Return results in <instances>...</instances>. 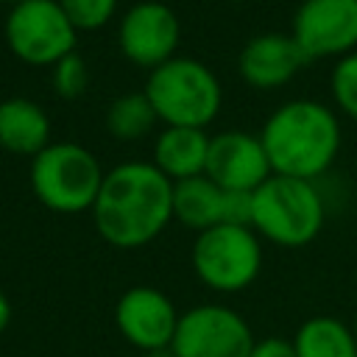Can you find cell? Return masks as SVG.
Instances as JSON below:
<instances>
[{"label":"cell","instance_id":"obj_1","mask_svg":"<svg viewBox=\"0 0 357 357\" xmlns=\"http://www.w3.org/2000/svg\"><path fill=\"white\" fill-rule=\"evenodd\" d=\"M92 220L109 245L142 248L173 220V181L153 162L114 165L106 170Z\"/></svg>","mask_w":357,"mask_h":357},{"label":"cell","instance_id":"obj_2","mask_svg":"<svg viewBox=\"0 0 357 357\" xmlns=\"http://www.w3.org/2000/svg\"><path fill=\"white\" fill-rule=\"evenodd\" d=\"M271 170L276 176L315 181L340 153L337 114L312 98H296L276 106L259 131Z\"/></svg>","mask_w":357,"mask_h":357},{"label":"cell","instance_id":"obj_3","mask_svg":"<svg viewBox=\"0 0 357 357\" xmlns=\"http://www.w3.org/2000/svg\"><path fill=\"white\" fill-rule=\"evenodd\" d=\"M145 98L151 100L159 123L170 128H204L218 117L223 86L212 67L201 59L173 56L148 73Z\"/></svg>","mask_w":357,"mask_h":357},{"label":"cell","instance_id":"obj_4","mask_svg":"<svg viewBox=\"0 0 357 357\" xmlns=\"http://www.w3.org/2000/svg\"><path fill=\"white\" fill-rule=\"evenodd\" d=\"M324 218L326 206L315 181L273 173L251 192V229L282 248L312 243L324 229Z\"/></svg>","mask_w":357,"mask_h":357},{"label":"cell","instance_id":"obj_5","mask_svg":"<svg viewBox=\"0 0 357 357\" xmlns=\"http://www.w3.org/2000/svg\"><path fill=\"white\" fill-rule=\"evenodd\" d=\"M106 170L78 142H50L31 159V190L36 201L59 215L92 212Z\"/></svg>","mask_w":357,"mask_h":357},{"label":"cell","instance_id":"obj_6","mask_svg":"<svg viewBox=\"0 0 357 357\" xmlns=\"http://www.w3.org/2000/svg\"><path fill=\"white\" fill-rule=\"evenodd\" d=\"M192 271L195 276L218 290V293H237L245 290L262 268V245L259 234L251 226L220 223L201 234L192 243Z\"/></svg>","mask_w":357,"mask_h":357},{"label":"cell","instance_id":"obj_7","mask_svg":"<svg viewBox=\"0 0 357 357\" xmlns=\"http://www.w3.org/2000/svg\"><path fill=\"white\" fill-rule=\"evenodd\" d=\"M3 39L22 64L53 67L64 56L75 53L78 31L61 11L59 0H25L8 6Z\"/></svg>","mask_w":357,"mask_h":357},{"label":"cell","instance_id":"obj_8","mask_svg":"<svg viewBox=\"0 0 357 357\" xmlns=\"http://www.w3.org/2000/svg\"><path fill=\"white\" fill-rule=\"evenodd\" d=\"M254 335L245 318L223 304H201L178 318L176 357H251Z\"/></svg>","mask_w":357,"mask_h":357},{"label":"cell","instance_id":"obj_9","mask_svg":"<svg viewBox=\"0 0 357 357\" xmlns=\"http://www.w3.org/2000/svg\"><path fill=\"white\" fill-rule=\"evenodd\" d=\"M181 42V22L176 11L159 0H142L126 8V14L117 22V45L120 53L142 67L156 70L165 61H170Z\"/></svg>","mask_w":357,"mask_h":357},{"label":"cell","instance_id":"obj_10","mask_svg":"<svg viewBox=\"0 0 357 357\" xmlns=\"http://www.w3.org/2000/svg\"><path fill=\"white\" fill-rule=\"evenodd\" d=\"M290 36L312 59H343L357 50V0H301Z\"/></svg>","mask_w":357,"mask_h":357},{"label":"cell","instance_id":"obj_11","mask_svg":"<svg viewBox=\"0 0 357 357\" xmlns=\"http://www.w3.org/2000/svg\"><path fill=\"white\" fill-rule=\"evenodd\" d=\"M204 176H209L218 187L229 192H254L273 176V170L259 134L220 131L209 137Z\"/></svg>","mask_w":357,"mask_h":357},{"label":"cell","instance_id":"obj_12","mask_svg":"<svg viewBox=\"0 0 357 357\" xmlns=\"http://www.w3.org/2000/svg\"><path fill=\"white\" fill-rule=\"evenodd\" d=\"M173 220L192 231H206L220 223L251 226V192H229L209 176H195L173 184Z\"/></svg>","mask_w":357,"mask_h":357},{"label":"cell","instance_id":"obj_13","mask_svg":"<svg viewBox=\"0 0 357 357\" xmlns=\"http://www.w3.org/2000/svg\"><path fill=\"white\" fill-rule=\"evenodd\" d=\"M178 318L181 315L176 312L173 301L162 290L145 284L126 290L114 307V324L120 335L142 351H156L170 346Z\"/></svg>","mask_w":357,"mask_h":357},{"label":"cell","instance_id":"obj_14","mask_svg":"<svg viewBox=\"0 0 357 357\" xmlns=\"http://www.w3.org/2000/svg\"><path fill=\"white\" fill-rule=\"evenodd\" d=\"M304 64L307 56L290 33H257L243 45L237 56L240 78L262 92L284 86Z\"/></svg>","mask_w":357,"mask_h":357},{"label":"cell","instance_id":"obj_15","mask_svg":"<svg viewBox=\"0 0 357 357\" xmlns=\"http://www.w3.org/2000/svg\"><path fill=\"white\" fill-rule=\"evenodd\" d=\"M50 117L31 98L0 100V148L14 156H36L50 145Z\"/></svg>","mask_w":357,"mask_h":357},{"label":"cell","instance_id":"obj_16","mask_svg":"<svg viewBox=\"0 0 357 357\" xmlns=\"http://www.w3.org/2000/svg\"><path fill=\"white\" fill-rule=\"evenodd\" d=\"M209 153V134L204 128H170L165 126L153 139V165L176 184L204 176Z\"/></svg>","mask_w":357,"mask_h":357},{"label":"cell","instance_id":"obj_17","mask_svg":"<svg viewBox=\"0 0 357 357\" xmlns=\"http://www.w3.org/2000/svg\"><path fill=\"white\" fill-rule=\"evenodd\" d=\"M298 357H357L354 332L332 315H315L301 324L293 337Z\"/></svg>","mask_w":357,"mask_h":357},{"label":"cell","instance_id":"obj_18","mask_svg":"<svg viewBox=\"0 0 357 357\" xmlns=\"http://www.w3.org/2000/svg\"><path fill=\"white\" fill-rule=\"evenodd\" d=\"M159 123L151 100L145 98V92H126L120 98H114L106 109V131L120 139V142H137L145 134L153 131V126Z\"/></svg>","mask_w":357,"mask_h":357},{"label":"cell","instance_id":"obj_19","mask_svg":"<svg viewBox=\"0 0 357 357\" xmlns=\"http://www.w3.org/2000/svg\"><path fill=\"white\" fill-rule=\"evenodd\" d=\"M50 81H53V89L59 98H64V100L81 98L89 86V67H86L84 56L75 50V53L64 56L61 61H56L50 67Z\"/></svg>","mask_w":357,"mask_h":357},{"label":"cell","instance_id":"obj_20","mask_svg":"<svg viewBox=\"0 0 357 357\" xmlns=\"http://www.w3.org/2000/svg\"><path fill=\"white\" fill-rule=\"evenodd\" d=\"M59 6L78 33L98 31L117 14V0H59Z\"/></svg>","mask_w":357,"mask_h":357},{"label":"cell","instance_id":"obj_21","mask_svg":"<svg viewBox=\"0 0 357 357\" xmlns=\"http://www.w3.org/2000/svg\"><path fill=\"white\" fill-rule=\"evenodd\" d=\"M329 84H332V98L337 109L357 123V50L335 61Z\"/></svg>","mask_w":357,"mask_h":357},{"label":"cell","instance_id":"obj_22","mask_svg":"<svg viewBox=\"0 0 357 357\" xmlns=\"http://www.w3.org/2000/svg\"><path fill=\"white\" fill-rule=\"evenodd\" d=\"M251 357H298V354H296L293 340H284V337H262V340L254 343Z\"/></svg>","mask_w":357,"mask_h":357},{"label":"cell","instance_id":"obj_23","mask_svg":"<svg viewBox=\"0 0 357 357\" xmlns=\"http://www.w3.org/2000/svg\"><path fill=\"white\" fill-rule=\"evenodd\" d=\"M8 324H11V301H8V296L0 290V335L8 329Z\"/></svg>","mask_w":357,"mask_h":357},{"label":"cell","instance_id":"obj_24","mask_svg":"<svg viewBox=\"0 0 357 357\" xmlns=\"http://www.w3.org/2000/svg\"><path fill=\"white\" fill-rule=\"evenodd\" d=\"M145 357H176V351H173V346H165L156 351H145Z\"/></svg>","mask_w":357,"mask_h":357},{"label":"cell","instance_id":"obj_25","mask_svg":"<svg viewBox=\"0 0 357 357\" xmlns=\"http://www.w3.org/2000/svg\"><path fill=\"white\" fill-rule=\"evenodd\" d=\"M0 3H6V6H17V3H25V0H0Z\"/></svg>","mask_w":357,"mask_h":357},{"label":"cell","instance_id":"obj_26","mask_svg":"<svg viewBox=\"0 0 357 357\" xmlns=\"http://www.w3.org/2000/svg\"><path fill=\"white\" fill-rule=\"evenodd\" d=\"M351 332H354V337H357V321H354V326H351Z\"/></svg>","mask_w":357,"mask_h":357},{"label":"cell","instance_id":"obj_27","mask_svg":"<svg viewBox=\"0 0 357 357\" xmlns=\"http://www.w3.org/2000/svg\"><path fill=\"white\" fill-rule=\"evenodd\" d=\"M229 3H248V0H229Z\"/></svg>","mask_w":357,"mask_h":357}]
</instances>
